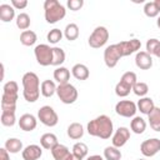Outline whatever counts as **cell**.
<instances>
[{
	"label": "cell",
	"instance_id": "1",
	"mask_svg": "<svg viewBox=\"0 0 160 160\" xmlns=\"http://www.w3.org/2000/svg\"><path fill=\"white\" fill-rule=\"evenodd\" d=\"M86 130L89 135L106 140L114 134V125L108 115H100L88 122Z\"/></svg>",
	"mask_w": 160,
	"mask_h": 160
},
{
	"label": "cell",
	"instance_id": "2",
	"mask_svg": "<svg viewBox=\"0 0 160 160\" xmlns=\"http://www.w3.org/2000/svg\"><path fill=\"white\" fill-rule=\"evenodd\" d=\"M22 82V96L28 102H35L39 96H40V80L39 76L32 72V71H28L22 75L21 79Z\"/></svg>",
	"mask_w": 160,
	"mask_h": 160
},
{
	"label": "cell",
	"instance_id": "3",
	"mask_svg": "<svg viewBox=\"0 0 160 160\" xmlns=\"http://www.w3.org/2000/svg\"><path fill=\"white\" fill-rule=\"evenodd\" d=\"M44 15L49 24H55L64 19L66 15V9L58 0H45L44 2Z\"/></svg>",
	"mask_w": 160,
	"mask_h": 160
},
{
	"label": "cell",
	"instance_id": "4",
	"mask_svg": "<svg viewBox=\"0 0 160 160\" xmlns=\"http://www.w3.org/2000/svg\"><path fill=\"white\" fill-rule=\"evenodd\" d=\"M56 95H58V98L60 99L61 102L68 104V105L74 104V102L78 100V90H76V88H75L72 84H70V82L58 85Z\"/></svg>",
	"mask_w": 160,
	"mask_h": 160
},
{
	"label": "cell",
	"instance_id": "5",
	"mask_svg": "<svg viewBox=\"0 0 160 160\" xmlns=\"http://www.w3.org/2000/svg\"><path fill=\"white\" fill-rule=\"evenodd\" d=\"M108 40H109V30L105 26H96L90 34L88 39V44L90 48L99 49L104 46L108 42Z\"/></svg>",
	"mask_w": 160,
	"mask_h": 160
},
{
	"label": "cell",
	"instance_id": "6",
	"mask_svg": "<svg viewBox=\"0 0 160 160\" xmlns=\"http://www.w3.org/2000/svg\"><path fill=\"white\" fill-rule=\"evenodd\" d=\"M35 59L41 66H49L52 62V48L48 44H39L34 49Z\"/></svg>",
	"mask_w": 160,
	"mask_h": 160
},
{
	"label": "cell",
	"instance_id": "7",
	"mask_svg": "<svg viewBox=\"0 0 160 160\" xmlns=\"http://www.w3.org/2000/svg\"><path fill=\"white\" fill-rule=\"evenodd\" d=\"M38 119L40 120L41 124H44L45 126H49V128H52L59 122V116H58L56 111L49 105H44L39 109Z\"/></svg>",
	"mask_w": 160,
	"mask_h": 160
},
{
	"label": "cell",
	"instance_id": "8",
	"mask_svg": "<svg viewBox=\"0 0 160 160\" xmlns=\"http://www.w3.org/2000/svg\"><path fill=\"white\" fill-rule=\"evenodd\" d=\"M138 111V106L131 100H120L115 105V112L122 118H134Z\"/></svg>",
	"mask_w": 160,
	"mask_h": 160
},
{
	"label": "cell",
	"instance_id": "9",
	"mask_svg": "<svg viewBox=\"0 0 160 160\" xmlns=\"http://www.w3.org/2000/svg\"><path fill=\"white\" fill-rule=\"evenodd\" d=\"M120 59H121V56H120V52H119L116 44L106 46V49L104 50V62L109 69L115 68Z\"/></svg>",
	"mask_w": 160,
	"mask_h": 160
},
{
	"label": "cell",
	"instance_id": "10",
	"mask_svg": "<svg viewBox=\"0 0 160 160\" xmlns=\"http://www.w3.org/2000/svg\"><path fill=\"white\" fill-rule=\"evenodd\" d=\"M140 151L146 158H151L156 155L160 151V139L152 138V139L144 140L140 145Z\"/></svg>",
	"mask_w": 160,
	"mask_h": 160
},
{
	"label": "cell",
	"instance_id": "11",
	"mask_svg": "<svg viewBox=\"0 0 160 160\" xmlns=\"http://www.w3.org/2000/svg\"><path fill=\"white\" fill-rule=\"evenodd\" d=\"M129 139H130V130L128 128H125V126H120L112 134L111 142H112V146L120 149L121 146H124L128 142Z\"/></svg>",
	"mask_w": 160,
	"mask_h": 160
},
{
	"label": "cell",
	"instance_id": "12",
	"mask_svg": "<svg viewBox=\"0 0 160 160\" xmlns=\"http://www.w3.org/2000/svg\"><path fill=\"white\" fill-rule=\"evenodd\" d=\"M51 155H52L54 160H80L79 158H76L72 154V151L70 152L68 146H65L62 144H58L51 150Z\"/></svg>",
	"mask_w": 160,
	"mask_h": 160
},
{
	"label": "cell",
	"instance_id": "13",
	"mask_svg": "<svg viewBox=\"0 0 160 160\" xmlns=\"http://www.w3.org/2000/svg\"><path fill=\"white\" fill-rule=\"evenodd\" d=\"M135 65L141 70H149L152 66V58L146 51H138L135 55Z\"/></svg>",
	"mask_w": 160,
	"mask_h": 160
},
{
	"label": "cell",
	"instance_id": "14",
	"mask_svg": "<svg viewBox=\"0 0 160 160\" xmlns=\"http://www.w3.org/2000/svg\"><path fill=\"white\" fill-rule=\"evenodd\" d=\"M19 126L24 131H32L38 125V119L32 114H24L19 119Z\"/></svg>",
	"mask_w": 160,
	"mask_h": 160
},
{
	"label": "cell",
	"instance_id": "15",
	"mask_svg": "<svg viewBox=\"0 0 160 160\" xmlns=\"http://www.w3.org/2000/svg\"><path fill=\"white\" fill-rule=\"evenodd\" d=\"M42 155V150L41 146L36 145V144H31L28 145L22 151H21V156L24 160H38L40 159Z\"/></svg>",
	"mask_w": 160,
	"mask_h": 160
},
{
	"label": "cell",
	"instance_id": "16",
	"mask_svg": "<svg viewBox=\"0 0 160 160\" xmlns=\"http://www.w3.org/2000/svg\"><path fill=\"white\" fill-rule=\"evenodd\" d=\"M58 144H59L58 138L52 132H46V134L41 135V138H40V145H41L42 149H46V150L51 151Z\"/></svg>",
	"mask_w": 160,
	"mask_h": 160
},
{
	"label": "cell",
	"instance_id": "17",
	"mask_svg": "<svg viewBox=\"0 0 160 160\" xmlns=\"http://www.w3.org/2000/svg\"><path fill=\"white\" fill-rule=\"evenodd\" d=\"M136 106H138V110H140V112L144 114V115H149L155 109L154 100L151 98H148V96L140 98V100L138 101Z\"/></svg>",
	"mask_w": 160,
	"mask_h": 160
},
{
	"label": "cell",
	"instance_id": "18",
	"mask_svg": "<svg viewBox=\"0 0 160 160\" xmlns=\"http://www.w3.org/2000/svg\"><path fill=\"white\" fill-rule=\"evenodd\" d=\"M71 74L76 80H86L90 76V71L84 64H75L71 69Z\"/></svg>",
	"mask_w": 160,
	"mask_h": 160
},
{
	"label": "cell",
	"instance_id": "19",
	"mask_svg": "<svg viewBox=\"0 0 160 160\" xmlns=\"http://www.w3.org/2000/svg\"><path fill=\"white\" fill-rule=\"evenodd\" d=\"M15 18V9L10 4H1L0 5V20L4 22H9Z\"/></svg>",
	"mask_w": 160,
	"mask_h": 160
},
{
	"label": "cell",
	"instance_id": "20",
	"mask_svg": "<svg viewBox=\"0 0 160 160\" xmlns=\"http://www.w3.org/2000/svg\"><path fill=\"white\" fill-rule=\"evenodd\" d=\"M68 136L72 140H79L82 138L84 135V128L80 122H71L69 126H68Z\"/></svg>",
	"mask_w": 160,
	"mask_h": 160
},
{
	"label": "cell",
	"instance_id": "21",
	"mask_svg": "<svg viewBox=\"0 0 160 160\" xmlns=\"http://www.w3.org/2000/svg\"><path fill=\"white\" fill-rule=\"evenodd\" d=\"M69 79H70V71L68 68L65 66H59L54 70V80L56 82L60 84H66L69 82Z\"/></svg>",
	"mask_w": 160,
	"mask_h": 160
},
{
	"label": "cell",
	"instance_id": "22",
	"mask_svg": "<svg viewBox=\"0 0 160 160\" xmlns=\"http://www.w3.org/2000/svg\"><path fill=\"white\" fill-rule=\"evenodd\" d=\"M56 89H58V86L55 85V82L52 80H44L40 86L41 95L45 98H51L56 92Z\"/></svg>",
	"mask_w": 160,
	"mask_h": 160
},
{
	"label": "cell",
	"instance_id": "23",
	"mask_svg": "<svg viewBox=\"0 0 160 160\" xmlns=\"http://www.w3.org/2000/svg\"><path fill=\"white\" fill-rule=\"evenodd\" d=\"M130 129L135 134H142L146 129V121L141 116H134L131 122H130Z\"/></svg>",
	"mask_w": 160,
	"mask_h": 160
},
{
	"label": "cell",
	"instance_id": "24",
	"mask_svg": "<svg viewBox=\"0 0 160 160\" xmlns=\"http://www.w3.org/2000/svg\"><path fill=\"white\" fill-rule=\"evenodd\" d=\"M10 154H18L20 150H24L22 149V142L21 140L16 139V138H9L6 141H5V146H4Z\"/></svg>",
	"mask_w": 160,
	"mask_h": 160
},
{
	"label": "cell",
	"instance_id": "25",
	"mask_svg": "<svg viewBox=\"0 0 160 160\" xmlns=\"http://www.w3.org/2000/svg\"><path fill=\"white\" fill-rule=\"evenodd\" d=\"M79 34H80L79 26H78L75 22L68 24V25L65 26V29H64V36H65L66 40H69V41L76 40V39L79 38Z\"/></svg>",
	"mask_w": 160,
	"mask_h": 160
},
{
	"label": "cell",
	"instance_id": "26",
	"mask_svg": "<svg viewBox=\"0 0 160 160\" xmlns=\"http://www.w3.org/2000/svg\"><path fill=\"white\" fill-rule=\"evenodd\" d=\"M38 40L36 34L32 30H25L20 34V42L24 46H32Z\"/></svg>",
	"mask_w": 160,
	"mask_h": 160
},
{
	"label": "cell",
	"instance_id": "27",
	"mask_svg": "<svg viewBox=\"0 0 160 160\" xmlns=\"http://www.w3.org/2000/svg\"><path fill=\"white\" fill-rule=\"evenodd\" d=\"M150 128L154 131H160V108L155 106V109L148 115Z\"/></svg>",
	"mask_w": 160,
	"mask_h": 160
},
{
	"label": "cell",
	"instance_id": "28",
	"mask_svg": "<svg viewBox=\"0 0 160 160\" xmlns=\"http://www.w3.org/2000/svg\"><path fill=\"white\" fill-rule=\"evenodd\" d=\"M65 58H66L65 51L61 48H58V46L52 48V62H51V65L61 66V64H64V61H65Z\"/></svg>",
	"mask_w": 160,
	"mask_h": 160
},
{
	"label": "cell",
	"instance_id": "29",
	"mask_svg": "<svg viewBox=\"0 0 160 160\" xmlns=\"http://www.w3.org/2000/svg\"><path fill=\"white\" fill-rule=\"evenodd\" d=\"M88 152H89V148H88V145L85 142L79 141V142L74 144V146H72V154L76 158H79L80 160H82L88 155Z\"/></svg>",
	"mask_w": 160,
	"mask_h": 160
},
{
	"label": "cell",
	"instance_id": "30",
	"mask_svg": "<svg viewBox=\"0 0 160 160\" xmlns=\"http://www.w3.org/2000/svg\"><path fill=\"white\" fill-rule=\"evenodd\" d=\"M104 159L105 160H120L121 159V151L119 148L115 146H106L104 150Z\"/></svg>",
	"mask_w": 160,
	"mask_h": 160
},
{
	"label": "cell",
	"instance_id": "31",
	"mask_svg": "<svg viewBox=\"0 0 160 160\" xmlns=\"http://www.w3.org/2000/svg\"><path fill=\"white\" fill-rule=\"evenodd\" d=\"M30 16L26 14V12H20L18 16H16V26L20 29V30H28L29 26H30Z\"/></svg>",
	"mask_w": 160,
	"mask_h": 160
},
{
	"label": "cell",
	"instance_id": "32",
	"mask_svg": "<svg viewBox=\"0 0 160 160\" xmlns=\"http://www.w3.org/2000/svg\"><path fill=\"white\" fill-rule=\"evenodd\" d=\"M144 14L148 18H156L160 14V10L158 9L155 1H148L144 5Z\"/></svg>",
	"mask_w": 160,
	"mask_h": 160
},
{
	"label": "cell",
	"instance_id": "33",
	"mask_svg": "<svg viewBox=\"0 0 160 160\" xmlns=\"http://www.w3.org/2000/svg\"><path fill=\"white\" fill-rule=\"evenodd\" d=\"M0 121L4 126H14L16 122V118H15V112H9V111H1V116H0Z\"/></svg>",
	"mask_w": 160,
	"mask_h": 160
},
{
	"label": "cell",
	"instance_id": "34",
	"mask_svg": "<svg viewBox=\"0 0 160 160\" xmlns=\"http://www.w3.org/2000/svg\"><path fill=\"white\" fill-rule=\"evenodd\" d=\"M120 81H121V82H124L125 85H128L129 88H131V89H132V86L138 82V78H136V74H135L134 71H126V72H124V74H122V76H121Z\"/></svg>",
	"mask_w": 160,
	"mask_h": 160
},
{
	"label": "cell",
	"instance_id": "35",
	"mask_svg": "<svg viewBox=\"0 0 160 160\" xmlns=\"http://www.w3.org/2000/svg\"><path fill=\"white\" fill-rule=\"evenodd\" d=\"M132 91L136 96H140V98H145L146 94L149 92V86L146 82L144 81H138L134 86H132Z\"/></svg>",
	"mask_w": 160,
	"mask_h": 160
},
{
	"label": "cell",
	"instance_id": "36",
	"mask_svg": "<svg viewBox=\"0 0 160 160\" xmlns=\"http://www.w3.org/2000/svg\"><path fill=\"white\" fill-rule=\"evenodd\" d=\"M62 36H64V32L60 30V29H51L49 32H48V35H46V39H48V41L50 42V44H58L61 39H62Z\"/></svg>",
	"mask_w": 160,
	"mask_h": 160
},
{
	"label": "cell",
	"instance_id": "37",
	"mask_svg": "<svg viewBox=\"0 0 160 160\" xmlns=\"http://www.w3.org/2000/svg\"><path fill=\"white\" fill-rule=\"evenodd\" d=\"M131 90H132L131 88H129L128 85H125V84L121 82V81H119V82L116 84V86H115V94H116L119 98H125V96H128Z\"/></svg>",
	"mask_w": 160,
	"mask_h": 160
},
{
	"label": "cell",
	"instance_id": "38",
	"mask_svg": "<svg viewBox=\"0 0 160 160\" xmlns=\"http://www.w3.org/2000/svg\"><path fill=\"white\" fill-rule=\"evenodd\" d=\"M18 90H19V85L14 80H10V81L5 82V85L2 88V92L4 94H10V95H18Z\"/></svg>",
	"mask_w": 160,
	"mask_h": 160
},
{
	"label": "cell",
	"instance_id": "39",
	"mask_svg": "<svg viewBox=\"0 0 160 160\" xmlns=\"http://www.w3.org/2000/svg\"><path fill=\"white\" fill-rule=\"evenodd\" d=\"M159 40L158 39H155V38H151V39H149L148 41H146V52H149L150 55H152L154 54V51H155V49H156V46L159 45Z\"/></svg>",
	"mask_w": 160,
	"mask_h": 160
},
{
	"label": "cell",
	"instance_id": "40",
	"mask_svg": "<svg viewBox=\"0 0 160 160\" xmlns=\"http://www.w3.org/2000/svg\"><path fill=\"white\" fill-rule=\"evenodd\" d=\"M66 5H68V8H69L70 10H72V11H78V10H80V9L82 8V5H84V0H68Z\"/></svg>",
	"mask_w": 160,
	"mask_h": 160
},
{
	"label": "cell",
	"instance_id": "41",
	"mask_svg": "<svg viewBox=\"0 0 160 160\" xmlns=\"http://www.w3.org/2000/svg\"><path fill=\"white\" fill-rule=\"evenodd\" d=\"M11 5L14 9L21 10V9H25L28 6V1L26 0H11Z\"/></svg>",
	"mask_w": 160,
	"mask_h": 160
},
{
	"label": "cell",
	"instance_id": "42",
	"mask_svg": "<svg viewBox=\"0 0 160 160\" xmlns=\"http://www.w3.org/2000/svg\"><path fill=\"white\" fill-rule=\"evenodd\" d=\"M10 152L5 149V148H1L0 149V160H10Z\"/></svg>",
	"mask_w": 160,
	"mask_h": 160
},
{
	"label": "cell",
	"instance_id": "43",
	"mask_svg": "<svg viewBox=\"0 0 160 160\" xmlns=\"http://www.w3.org/2000/svg\"><path fill=\"white\" fill-rule=\"evenodd\" d=\"M86 160H104V158L101 155H90Z\"/></svg>",
	"mask_w": 160,
	"mask_h": 160
},
{
	"label": "cell",
	"instance_id": "44",
	"mask_svg": "<svg viewBox=\"0 0 160 160\" xmlns=\"http://www.w3.org/2000/svg\"><path fill=\"white\" fill-rule=\"evenodd\" d=\"M152 55H155V56L160 58V42H159V45L156 46V49H155V51H154V54H152Z\"/></svg>",
	"mask_w": 160,
	"mask_h": 160
},
{
	"label": "cell",
	"instance_id": "45",
	"mask_svg": "<svg viewBox=\"0 0 160 160\" xmlns=\"http://www.w3.org/2000/svg\"><path fill=\"white\" fill-rule=\"evenodd\" d=\"M155 1V4H156V6H158V9L160 10V0H154Z\"/></svg>",
	"mask_w": 160,
	"mask_h": 160
},
{
	"label": "cell",
	"instance_id": "46",
	"mask_svg": "<svg viewBox=\"0 0 160 160\" xmlns=\"http://www.w3.org/2000/svg\"><path fill=\"white\" fill-rule=\"evenodd\" d=\"M156 25H158V28L160 29V16H158V20H156Z\"/></svg>",
	"mask_w": 160,
	"mask_h": 160
},
{
	"label": "cell",
	"instance_id": "47",
	"mask_svg": "<svg viewBox=\"0 0 160 160\" xmlns=\"http://www.w3.org/2000/svg\"><path fill=\"white\" fill-rule=\"evenodd\" d=\"M139 160H145V159H139Z\"/></svg>",
	"mask_w": 160,
	"mask_h": 160
}]
</instances>
